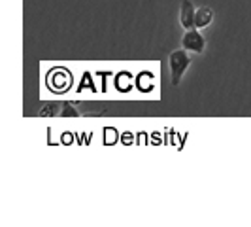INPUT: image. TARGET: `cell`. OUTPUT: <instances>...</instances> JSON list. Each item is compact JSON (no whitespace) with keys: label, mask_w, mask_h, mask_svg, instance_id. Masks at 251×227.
<instances>
[{"label":"cell","mask_w":251,"mask_h":227,"mask_svg":"<svg viewBox=\"0 0 251 227\" xmlns=\"http://www.w3.org/2000/svg\"><path fill=\"white\" fill-rule=\"evenodd\" d=\"M168 64H170V74H172V84L174 85H179L181 78L185 74V70L191 64V57L187 55V50H176L170 53V59H168Z\"/></svg>","instance_id":"obj_1"},{"label":"cell","mask_w":251,"mask_h":227,"mask_svg":"<svg viewBox=\"0 0 251 227\" xmlns=\"http://www.w3.org/2000/svg\"><path fill=\"white\" fill-rule=\"evenodd\" d=\"M181 46H183V50L191 51V53H202L206 48V42H204V36L199 32V28H191L185 32V36L181 38Z\"/></svg>","instance_id":"obj_2"},{"label":"cell","mask_w":251,"mask_h":227,"mask_svg":"<svg viewBox=\"0 0 251 227\" xmlns=\"http://www.w3.org/2000/svg\"><path fill=\"white\" fill-rule=\"evenodd\" d=\"M195 15H197V8L193 6L191 0H181V13H179V21L183 28H195Z\"/></svg>","instance_id":"obj_3"},{"label":"cell","mask_w":251,"mask_h":227,"mask_svg":"<svg viewBox=\"0 0 251 227\" xmlns=\"http://www.w3.org/2000/svg\"><path fill=\"white\" fill-rule=\"evenodd\" d=\"M212 19H214V12L210 8H206V6H202V8L197 10V15H195V28L208 27L212 23Z\"/></svg>","instance_id":"obj_4"}]
</instances>
